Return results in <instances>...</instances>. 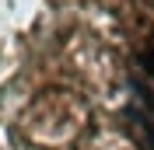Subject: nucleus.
<instances>
[{
  "mask_svg": "<svg viewBox=\"0 0 154 150\" xmlns=\"http://www.w3.org/2000/svg\"><path fill=\"white\" fill-rule=\"evenodd\" d=\"M133 122H137V129H140V136H144L147 150H154V122L147 115H137V112H133Z\"/></svg>",
  "mask_w": 154,
  "mask_h": 150,
  "instance_id": "1",
  "label": "nucleus"
},
{
  "mask_svg": "<svg viewBox=\"0 0 154 150\" xmlns=\"http://www.w3.org/2000/svg\"><path fill=\"white\" fill-rule=\"evenodd\" d=\"M140 66H144L147 74H154V42H151V52H144V56H140Z\"/></svg>",
  "mask_w": 154,
  "mask_h": 150,
  "instance_id": "2",
  "label": "nucleus"
}]
</instances>
